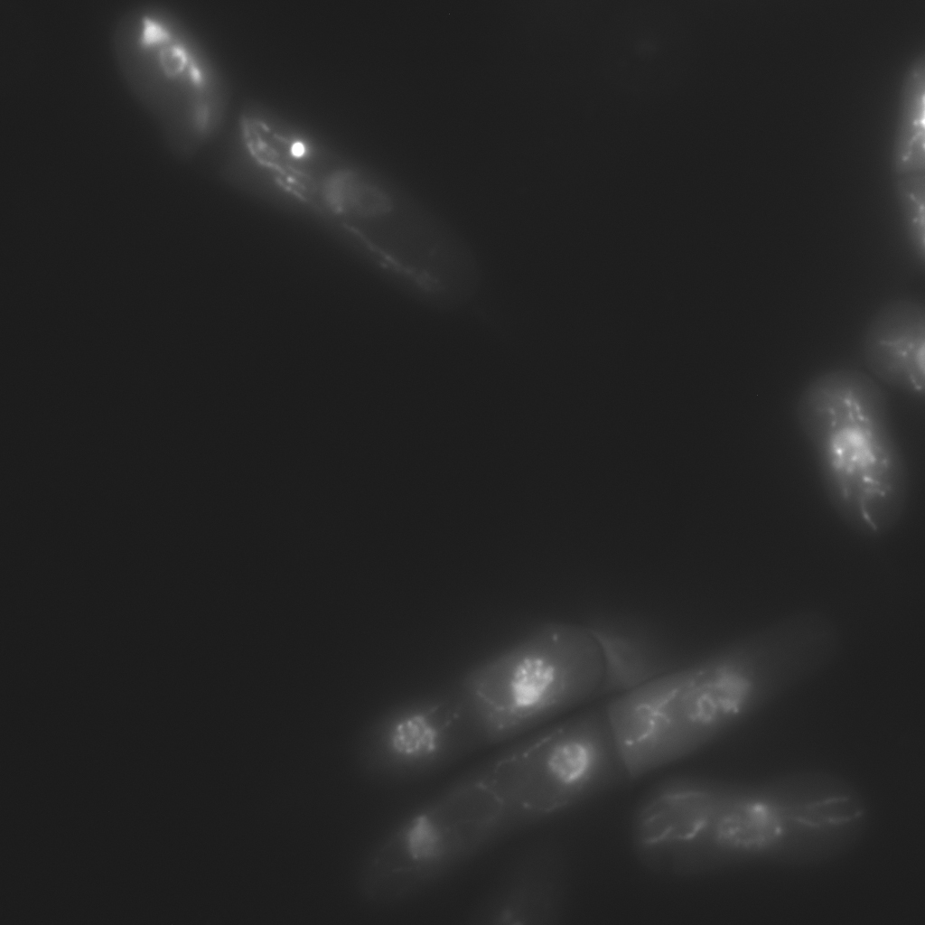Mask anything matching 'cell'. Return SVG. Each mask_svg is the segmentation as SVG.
<instances>
[{"label": "cell", "instance_id": "9c48e42d", "mask_svg": "<svg viewBox=\"0 0 925 925\" xmlns=\"http://www.w3.org/2000/svg\"><path fill=\"white\" fill-rule=\"evenodd\" d=\"M729 782L695 773L668 776L650 787L631 819L633 852L649 869L668 872L673 859L706 828Z\"/></svg>", "mask_w": 925, "mask_h": 925}, {"label": "cell", "instance_id": "8fae6325", "mask_svg": "<svg viewBox=\"0 0 925 925\" xmlns=\"http://www.w3.org/2000/svg\"><path fill=\"white\" fill-rule=\"evenodd\" d=\"M603 660L598 695H619L684 664L682 656L652 624L618 613H600L584 625Z\"/></svg>", "mask_w": 925, "mask_h": 925}, {"label": "cell", "instance_id": "5b68a950", "mask_svg": "<svg viewBox=\"0 0 925 925\" xmlns=\"http://www.w3.org/2000/svg\"><path fill=\"white\" fill-rule=\"evenodd\" d=\"M517 828L490 759L398 822L361 874L369 899H405L441 880Z\"/></svg>", "mask_w": 925, "mask_h": 925}, {"label": "cell", "instance_id": "52a82bcc", "mask_svg": "<svg viewBox=\"0 0 925 925\" xmlns=\"http://www.w3.org/2000/svg\"><path fill=\"white\" fill-rule=\"evenodd\" d=\"M484 745L453 682L380 714L362 733L359 758L370 776L406 782L437 773Z\"/></svg>", "mask_w": 925, "mask_h": 925}, {"label": "cell", "instance_id": "30bf717a", "mask_svg": "<svg viewBox=\"0 0 925 925\" xmlns=\"http://www.w3.org/2000/svg\"><path fill=\"white\" fill-rule=\"evenodd\" d=\"M566 867L562 853L539 843L516 856L469 917L479 925H552L563 916Z\"/></svg>", "mask_w": 925, "mask_h": 925}, {"label": "cell", "instance_id": "277c9868", "mask_svg": "<svg viewBox=\"0 0 925 925\" xmlns=\"http://www.w3.org/2000/svg\"><path fill=\"white\" fill-rule=\"evenodd\" d=\"M111 47L121 78L152 117L168 150L194 154L224 108L219 76L182 19L159 2H141L117 19Z\"/></svg>", "mask_w": 925, "mask_h": 925}, {"label": "cell", "instance_id": "7c38bea8", "mask_svg": "<svg viewBox=\"0 0 925 925\" xmlns=\"http://www.w3.org/2000/svg\"><path fill=\"white\" fill-rule=\"evenodd\" d=\"M925 309L910 298L892 300L873 317L863 340L868 369L910 395L924 394Z\"/></svg>", "mask_w": 925, "mask_h": 925}, {"label": "cell", "instance_id": "6da1fadb", "mask_svg": "<svg viewBox=\"0 0 925 925\" xmlns=\"http://www.w3.org/2000/svg\"><path fill=\"white\" fill-rule=\"evenodd\" d=\"M819 666L809 631L786 616L616 695L604 707L631 779L696 752Z\"/></svg>", "mask_w": 925, "mask_h": 925}, {"label": "cell", "instance_id": "ba28073f", "mask_svg": "<svg viewBox=\"0 0 925 925\" xmlns=\"http://www.w3.org/2000/svg\"><path fill=\"white\" fill-rule=\"evenodd\" d=\"M690 56L688 33L669 9L642 4L628 8L607 26L601 43L603 71L620 89L651 95L672 87Z\"/></svg>", "mask_w": 925, "mask_h": 925}, {"label": "cell", "instance_id": "4fadbf2b", "mask_svg": "<svg viewBox=\"0 0 925 925\" xmlns=\"http://www.w3.org/2000/svg\"><path fill=\"white\" fill-rule=\"evenodd\" d=\"M925 55L921 51L904 72L892 144V168L897 175L924 172Z\"/></svg>", "mask_w": 925, "mask_h": 925}, {"label": "cell", "instance_id": "5bb4252c", "mask_svg": "<svg viewBox=\"0 0 925 925\" xmlns=\"http://www.w3.org/2000/svg\"><path fill=\"white\" fill-rule=\"evenodd\" d=\"M895 192L907 239L922 264L924 260V172L897 175Z\"/></svg>", "mask_w": 925, "mask_h": 925}, {"label": "cell", "instance_id": "3957f363", "mask_svg": "<svg viewBox=\"0 0 925 925\" xmlns=\"http://www.w3.org/2000/svg\"><path fill=\"white\" fill-rule=\"evenodd\" d=\"M602 679V656L586 628L547 621L470 667L454 684L487 745L598 696Z\"/></svg>", "mask_w": 925, "mask_h": 925}, {"label": "cell", "instance_id": "7a4b0ae2", "mask_svg": "<svg viewBox=\"0 0 925 925\" xmlns=\"http://www.w3.org/2000/svg\"><path fill=\"white\" fill-rule=\"evenodd\" d=\"M796 416L840 519L867 537L893 528L909 481L883 388L855 369L828 370L803 388Z\"/></svg>", "mask_w": 925, "mask_h": 925}, {"label": "cell", "instance_id": "8992f818", "mask_svg": "<svg viewBox=\"0 0 925 925\" xmlns=\"http://www.w3.org/2000/svg\"><path fill=\"white\" fill-rule=\"evenodd\" d=\"M492 758L519 827L561 813L631 780L604 706L546 727Z\"/></svg>", "mask_w": 925, "mask_h": 925}]
</instances>
